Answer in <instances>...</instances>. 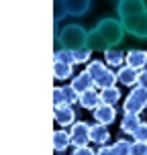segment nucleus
<instances>
[{
  "mask_svg": "<svg viewBox=\"0 0 147 155\" xmlns=\"http://www.w3.org/2000/svg\"><path fill=\"white\" fill-rule=\"evenodd\" d=\"M125 29L123 23L116 18H102L100 23L94 27L92 31H88V43L92 51H106L109 47H116L123 41Z\"/></svg>",
  "mask_w": 147,
  "mask_h": 155,
  "instance_id": "nucleus-1",
  "label": "nucleus"
},
{
  "mask_svg": "<svg viewBox=\"0 0 147 155\" xmlns=\"http://www.w3.org/2000/svg\"><path fill=\"white\" fill-rule=\"evenodd\" d=\"M57 41L62 43L65 49H82L88 43V31L82 25H65L62 33H57Z\"/></svg>",
  "mask_w": 147,
  "mask_h": 155,
  "instance_id": "nucleus-2",
  "label": "nucleus"
},
{
  "mask_svg": "<svg viewBox=\"0 0 147 155\" xmlns=\"http://www.w3.org/2000/svg\"><path fill=\"white\" fill-rule=\"evenodd\" d=\"M121 23H123L125 33H129V35H133L137 39H147V10H143L139 15L127 16Z\"/></svg>",
  "mask_w": 147,
  "mask_h": 155,
  "instance_id": "nucleus-3",
  "label": "nucleus"
},
{
  "mask_svg": "<svg viewBox=\"0 0 147 155\" xmlns=\"http://www.w3.org/2000/svg\"><path fill=\"white\" fill-rule=\"evenodd\" d=\"M70 137H72V145L74 147H84L90 143V124L80 120V123H74L72 124V131H70Z\"/></svg>",
  "mask_w": 147,
  "mask_h": 155,
  "instance_id": "nucleus-4",
  "label": "nucleus"
},
{
  "mask_svg": "<svg viewBox=\"0 0 147 155\" xmlns=\"http://www.w3.org/2000/svg\"><path fill=\"white\" fill-rule=\"evenodd\" d=\"M147 10V2L145 0H119V6H116V12H119V18L123 21L127 16L139 15Z\"/></svg>",
  "mask_w": 147,
  "mask_h": 155,
  "instance_id": "nucleus-5",
  "label": "nucleus"
},
{
  "mask_svg": "<svg viewBox=\"0 0 147 155\" xmlns=\"http://www.w3.org/2000/svg\"><path fill=\"white\" fill-rule=\"evenodd\" d=\"M92 112H94V120H96V123L106 124V127H109V124H112V123H115V118H116L115 104H104V102H102L100 106H96Z\"/></svg>",
  "mask_w": 147,
  "mask_h": 155,
  "instance_id": "nucleus-6",
  "label": "nucleus"
},
{
  "mask_svg": "<svg viewBox=\"0 0 147 155\" xmlns=\"http://www.w3.org/2000/svg\"><path fill=\"white\" fill-rule=\"evenodd\" d=\"M53 116L55 120L62 124V127H70V124L76 123V112L72 108V104H59V106H53Z\"/></svg>",
  "mask_w": 147,
  "mask_h": 155,
  "instance_id": "nucleus-7",
  "label": "nucleus"
},
{
  "mask_svg": "<svg viewBox=\"0 0 147 155\" xmlns=\"http://www.w3.org/2000/svg\"><path fill=\"white\" fill-rule=\"evenodd\" d=\"M125 63L135 68V70H145L147 51H143V49H131V51H127L125 53Z\"/></svg>",
  "mask_w": 147,
  "mask_h": 155,
  "instance_id": "nucleus-8",
  "label": "nucleus"
},
{
  "mask_svg": "<svg viewBox=\"0 0 147 155\" xmlns=\"http://www.w3.org/2000/svg\"><path fill=\"white\" fill-rule=\"evenodd\" d=\"M82 108L86 110H94L96 106H100L102 104V98H100V92H96V88H90V90H86V92L80 94V102H78Z\"/></svg>",
  "mask_w": 147,
  "mask_h": 155,
  "instance_id": "nucleus-9",
  "label": "nucleus"
},
{
  "mask_svg": "<svg viewBox=\"0 0 147 155\" xmlns=\"http://www.w3.org/2000/svg\"><path fill=\"white\" fill-rule=\"evenodd\" d=\"M90 4L92 0H63V6H65V12L70 16H82L90 10Z\"/></svg>",
  "mask_w": 147,
  "mask_h": 155,
  "instance_id": "nucleus-10",
  "label": "nucleus"
},
{
  "mask_svg": "<svg viewBox=\"0 0 147 155\" xmlns=\"http://www.w3.org/2000/svg\"><path fill=\"white\" fill-rule=\"evenodd\" d=\"M139 71L141 70H135V68H131V65H121L119 68V71H116V76H119V82L123 86H137V82H139Z\"/></svg>",
  "mask_w": 147,
  "mask_h": 155,
  "instance_id": "nucleus-11",
  "label": "nucleus"
},
{
  "mask_svg": "<svg viewBox=\"0 0 147 155\" xmlns=\"http://www.w3.org/2000/svg\"><path fill=\"white\" fill-rule=\"evenodd\" d=\"M90 139H92V143H96V145H106V141L110 139L109 127L102 124V123L90 124Z\"/></svg>",
  "mask_w": 147,
  "mask_h": 155,
  "instance_id": "nucleus-12",
  "label": "nucleus"
},
{
  "mask_svg": "<svg viewBox=\"0 0 147 155\" xmlns=\"http://www.w3.org/2000/svg\"><path fill=\"white\" fill-rule=\"evenodd\" d=\"M72 86H74L80 94L86 92V90H90V88H94V80H92V76H90V71L88 70L80 71V74L72 80Z\"/></svg>",
  "mask_w": 147,
  "mask_h": 155,
  "instance_id": "nucleus-13",
  "label": "nucleus"
},
{
  "mask_svg": "<svg viewBox=\"0 0 147 155\" xmlns=\"http://www.w3.org/2000/svg\"><path fill=\"white\" fill-rule=\"evenodd\" d=\"M70 145H72V137H70L68 131L59 129V131L53 133V149H55V153H63Z\"/></svg>",
  "mask_w": 147,
  "mask_h": 155,
  "instance_id": "nucleus-14",
  "label": "nucleus"
},
{
  "mask_svg": "<svg viewBox=\"0 0 147 155\" xmlns=\"http://www.w3.org/2000/svg\"><path fill=\"white\" fill-rule=\"evenodd\" d=\"M141 124V118L139 114H125V118L121 120V131L125 133V135H131L137 131V127Z\"/></svg>",
  "mask_w": 147,
  "mask_h": 155,
  "instance_id": "nucleus-15",
  "label": "nucleus"
},
{
  "mask_svg": "<svg viewBox=\"0 0 147 155\" xmlns=\"http://www.w3.org/2000/svg\"><path fill=\"white\" fill-rule=\"evenodd\" d=\"M104 59H106V65H110V68H121L125 63V53L109 47V49L104 51Z\"/></svg>",
  "mask_w": 147,
  "mask_h": 155,
  "instance_id": "nucleus-16",
  "label": "nucleus"
},
{
  "mask_svg": "<svg viewBox=\"0 0 147 155\" xmlns=\"http://www.w3.org/2000/svg\"><path fill=\"white\" fill-rule=\"evenodd\" d=\"M72 68H74V65H70V63L53 59V78L55 80H68V78L72 76Z\"/></svg>",
  "mask_w": 147,
  "mask_h": 155,
  "instance_id": "nucleus-17",
  "label": "nucleus"
},
{
  "mask_svg": "<svg viewBox=\"0 0 147 155\" xmlns=\"http://www.w3.org/2000/svg\"><path fill=\"white\" fill-rule=\"evenodd\" d=\"M116 82H119V76H116L112 70H106L96 82H94V88H100V90L102 88H110V86H115Z\"/></svg>",
  "mask_w": 147,
  "mask_h": 155,
  "instance_id": "nucleus-18",
  "label": "nucleus"
},
{
  "mask_svg": "<svg viewBox=\"0 0 147 155\" xmlns=\"http://www.w3.org/2000/svg\"><path fill=\"white\" fill-rule=\"evenodd\" d=\"M147 106L143 104V102L135 100V98H131V96H127V100L123 102V110L125 114H141L143 110H145Z\"/></svg>",
  "mask_w": 147,
  "mask_h": 155,
  "instance_id": "nucleus-19",
  "label": "nucleus"
},
{
  "mask_svg": "<svg viewBox=\"0 0 147 155\" xmlns=\"http://www.w3.org/2000/svg\"><path fill=\"white\" fill-rule=\"evenodd\" d=\"M100 98L104 104H115V102L121 100V90L116 86H110V88H102L100 90Z\"/></svg>",
  "mask_w": 147,
  "mask_h": 155,
  "instance_id": "nucleus-20",
  "label": "nucleus"
},
{
  "mask_svg": "<svg viewBox=\"0 0 147 155\" xmlns=\"http://www.w3.org/2000/svg\"><path fill=\"white\" fill-rule=\"evenodd\" d=\"M86 70L90 71L92 80L96 82V80H98V78H100L102 74H104V71L109 70V68H106V63H102V61H98V59H94V61H90V63H88V68H86Z\"/></svg>",
  "mask_w": 147,
  "mask_h": 155,
  "instance_id": "nucleus-21",
  "label": "nucleus"
},
{
  "mask_svg": "<svg viewBox=\"0 0 147 155\" xmlns=\"http://www.w3.org/2000/svg\"><path fill=\"white\" fill-rule=\"evenodd\" d=\"M129 96H131V98H135V100H139V102H143V104H145L147 106V88L145 86H133L131 90H129Z\"/></svg>",
  "mask_w": 147,
  "mask_h": 155,
  "instance_id": "nucleus-22",
  "label": "nucleus"
},
{
  "mask_svg": "<svg viewBox=\"0 0 147 155\" xmlns=\"http://www.w3.org/2000/svg\"><path fill=\"white\" fill-rule=\"evenodd\" d=\"M53 59H59V61H65L70 63V65H76V59H74V51L72 49H59V51H55L53 53Z\"/></svg>",
  "mask_w": 147,
  "mask_h": 155,
  "instance_id": "nucleus-23",
  "label": "nucleus"
},
{
  "mask_svg": "<svg viewBox=\"0 0 147 155\" xmlns=\"http://www.w3.org/2000/svg\"><path fill=\"white\" fill-rule=\"evenodd\" d=\"M62 90H63V96H65V102L68 104H76V102H80V92H78L74 86H62Z\"/></svg>",
  "mask_w": 147,
  "mask_h": 155,
  "instance_id": "nucleus-24",
  "label": "nucleus"
},
{
  "mask_svg": "<svg viewBox=\"0 0 147 155\" xmlns=\"http://www.w3.org/2000/svg\"><path fill=\"white\" fill-rule=\"evenodd\" d=\"M115 149L119 151V155H133V143H129L127 139L115 141Z\"/></svg>",
  "mask_w": 147,
  "mask_h": 155,
  "instance_id": "nucleus-25",
  "label": "nucleus"
},
{
  "mask_svg": "<svg viewBox=\"0 0 147 155\" xmlns=\"http://www.w3.org/2000/svg\"><path fill=\"white\" fill-rule=\"evenodd\" d=\"M65 15L68 12H65V6H63V0H53V23H59Z\"/></svg>",
  "mask_w": 147,
  "mask_h": 155,
  "instance_id": "nucleus-26",
  "label": "nucleus"
},
{
  "mask_svg": "<svg viewBox=\"0 0 147 155\" xmlns=\"http://www.w3.org/2000/svg\"><path fill=\"white\" fill-rule=\"evenodd\" d=\"M90 55H92V49L90 47H82V49H74V59L76 63H84L90 59Z\"/></svg>",
  "mask_w": 147,
  "mask_h": 155,
  "instance_id": "nucleus-27",
  "label": "nucleus"
},
{
  "mask_svg": "<svg viewBox=\"0 0 147 155\" xmlns=\"http://www.w3.org/2000/svg\"><path fill=\"white\" fill-rule=\"evenodd\" d=\"M133 141H143V143H147V123H141L137 127V131L133 133Z\"/></svg>",
  "mask_w": 147,
  "mask_h": 155,
  "instance_id": "nucleus-28",
  "label": "nucleus"
},
{
  "mask_svg": "<svg viewBox=\"0 0 147 155\" xmlns=\"http://www.w3.org/2000/svg\"><path fill=\"white\" fill-rule=\"evenodd\" d=\"M59 104H68V102H65V96H63L62 86H55L53 88V106H59Z\"/></svg>",
  "mask_w": 147,
  "mask_h": 155,
  "instance_id": "nucleus-29",
  "label": "nucleus"
},
{
  "mask_svg": "<svg viewBox=\"0 0 147 155\" xmlns=\"http://www.w3.org/2000/svg\"><path fill=\"white\" fill-rule=\"evenodd\" d=\"M133 155H147V143L133 141Z\"/></svg>",
  "mask_w": 147,
  "mask_h": 155,
  "instance_id": "nucleus-30",
  "label": "nucleus"
},
{
  "mask_svg": "<svg viewBox=\"0 0 147 155\" xmlns=\"http://www.w3.org/2000/svg\"><path fill=\"white\" fill-rule=\"evenodd\" d=\"M72 155H96V151H92L88 145H84V147H76L72 151Z\"/></svg>",
  "mask_w": 147,
  "mask_h": 155,
  "instance_id": "nucleus-31",
  "label": "nucleus"
},
{
  "mask_svg": "<svg viewBox=\"0 0 147 155\" xmlns=\"http://www.w3.org/2000/svg\"><path fill=\"white\" fill-rule=\"evenodd\" d=\"M96 155H119V151L115 149V145H112V147H106V145H100V149L96 151Z\"/></svg>",
  "mask_w": 147,
  "mask_h": 155,
  "instance_id": "nucleus-32",
  "label": "nucleus"
},
{
  "mask_svg": "<svg viewBox=\"0 0 147 155\" xmlns=\"http://www.w3.org/2000/svg\"><path fill=\"white\" fill-rule=\"evenodd\" d=\"M139 86H145L147 88V70H141L139 71V82H137Z\"/></svg>",
  "mask_w": 147,
  "mask_h": 155,
  "instance_id": "nucleus-33",
  "label": "nucleus"
}]
</instances>
